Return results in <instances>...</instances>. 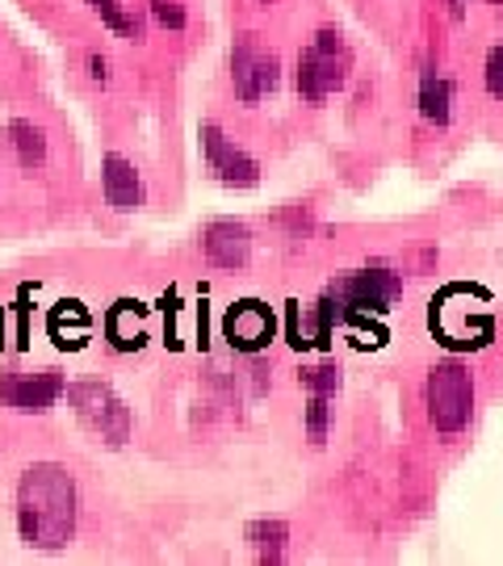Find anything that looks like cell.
<instances>
[{
	"label": "cell",
	"mask_w": 503,
	"mask_h": 566,
	"mask_svg": "<svg viewBox=\"0 0 503 566\" xmlns=\"http://www.w3.org/2000/svg\"><path fill=\"white\" fill-rule=\"evenodd\" d=\"M332 294L340 298L344 315H369V311L383 315V311L399 303L402 277L390 273V269H361V273H348Z\"/></svg>",
	"instance_id": "cell-7"
},
{
	"label": "cell",
	"mask_w": 503,
	"mask_h": 566,
	"mask_svg": "<svg viewBox=\"0 0 503 566\" xmlns=\"http://www.w3.org/2000/svg\"><path fill=\"white\" fill-rule=\"evenodd\" d=\"M486 93L503 102V46H491V55H486Z\"/></svg>",
	"instance_id": "cell-19"
},
{
	"label": "cell",
	"mask_w": 503,
	"mask_h": 566,
	"mask_svg": "<svg viewBox=\"0 0 503 566\" xmlns=\"http://www.w3.org/2000/svg\"><path fill=\"white\" fill-rule=\"evenodd\" d=\"M63 395H67V403L76 411V420H81L93 437H101L105 446H126V441H130L135 416H130V407L122 403V395L114 386L76 382V386H67Z\"/></svg>",
	"instance_id": "cell-3"
},
{
	"label": "cell",
	"mask_w": 503,
	"mask_h": 566,
	"mask_svg": "<svg viewBox=\"0 0 503 566\" xmlns=\"http://www.w3.org/2000/svg\"><path fill=\"white\" fill-rule=\"evenodd\" d=\"M201 252L214 269H243L252 256V231L235 219H214L201 231Z\"/></svg>",
	"instance_id": "cell-9"
},
{
	"label": "cell",
	"mask_w": 503,
	"mask_h": 566,
	"mask_svg": "<svg viewBox=\"0 0 503 566\" xmlns=\"http://www.w3.org/2000/svg\"><path fill=\"white\" fill-rule=\"evenodd\" d=\"M495 4H503V0H495Z\"/></svg>",
	"instance_id": "cell-22"
},
{
	"label": "cell",
	"mask_w": 503,
	"mask_h": 566,
	"mask_svg": "<svg viewBox=\"0 0 503 566\" xmlns=\"http://www.w3.org/2000/svg\"><path fill=\"white\" fill-rule=\"evenodd\" d=\"M348 76V51L336 30H319V39L298 55V93L306 102H327Z\"/></svg>",
	"instance_id": "cell-4"
},
{
	"label": "cell",
	"mask_w": 503,
	"mask_h": 566,
	"mask_svg": "<svg viewBox=\"0 0 503 566\" xmlns=\"http://www.w3.org/2000/svg\"><path fill=\"white\" fill-rule=\"evenodd\" d=\"M420 114L437 126L449 122V81H441L437 72H428L420 84Z\"/></svg>",
	"instance_id": "cell-14"
},
{
	"label": "cell",
	"mask_w": 503,
	"mask_h": 566,
	"mask_svg": "<svg viewBox=\"0 0 503 566\" xmlns=\"http://www.w3.org/2000/svg\"><path fill=\"white\" fill-rule=\"evenodd\" d=\"M93 9L101 13V21L109 25V30H118L122 39H143V21L122 4V0H93Z\"/></svg>",
	"instance_id": "cell-15"
},
{
	"label": "cell",
	"mask_w": 503,
	"mask_h": 566,
	"mask_svg": "<svg viewBox=\"0 0 503 566\" xmlns=\"http://www.w3.org/2000/svg\"><path fill=\"white\" fill-rule=\"evenodd\" d=\"M248 546L256 549L261 563H282L290 546V525L285 521H252L248 525Z\"/></svg>",
	"instance_id": "cell-12"
},
{
	"label": "cell",
	"mask_w": 503,
	"mask_h": 566,
	"mask_svg": "<svg viewBox=\"0 0 503 566\" xmlns=\"http://www.w3.org/2000/svg\"><path fill=\"white\" fill-rule=\"evenodd\" d=\"M9 143H13V151H18V160L25 168H39L46 160V135H42V126H34V122L25 118L13 122L9 126Z\"/></svg>",
	"instance_id": "cell-13"
},
{
	"label": "cell",
	"mask_w": 503,
	"mask_h": 566,
	"mask_svg": "<svg viewBox=\"0 0 503 566\" xmlns=\"http://www.w3.org/2000/svg\"><path fill=\"white\" fill-rule=\"evenodd\" d=\"M201 156H206V168L231 189L261 185V164L252 160L235 139H227V130L214 122H201Z\"/></svg>",
	"instance_id": "cell-6"
},
{
	"label": "cell",
	"mask_w": 503,
	"mask_h": 566,
	"mask_svg": "<svg viewBox=\"0 0 503 566\" xmlns=\"http://www.w3.org/2000/svg\"><path fill=\"white\" fill-rule=\"evenodd\" d=\"M277 72H282L277 55L264 51L252 34H243V39L235 42V51H231V84H235V97H240L243 105H256L264 93H273L277 81H282Z\"/></svg>",
	"instance_id": "cell-5"
},
{
	"label": "cell",
	"mask_w": 503,
	"mask_h": 566,
	"mask_svg": "<svg viewBox=\"0 0 503 566\" xmlns=\"http://www.w3.org/2000/svg\"><path fill=\"white\" fill-rule=\"evenodd\" d=\"M227 340L240 353H261L264 344L273 340V315L261 303H235L227 311Z\"/></svg>",
	"instance_id": "cell-10"
},
{
	"label": "cell",
	"mask_w": 503,
	"mask_h": 566,
	"mask_svg": "<svg viewBox=\"0 0 503 566\" xmlns=\"http://www.w3.org/2000/svg\"><path fill=\"white\" fill-rule=\"evenodd\" d=\"M264 4H269V0H264Z\"/></svg>",
	"instance_id": "cell-23"
},
{
	"label": "cell",
	"mask_w": 503,
	"mask_h": 566,
	"mask_svg": "<svg viewBox=\"0 0 503 566\" xmlns=\"http://www.w3.org/2000/svg\"><path fill=\"white\" fill-rule=\"evenodd\" d=\"M428 420L437 432H462L474 416V378L462 361H437L423 382Z\"/></svg>",
	"instance_id": "cell-2"
},
{
	"label": "cell",
	"mask_w": 503,
	"mask_h": 566,
	"mask_svg": "<svg viewBox=\"0 0 503 566\" xmlns=\"http://www.w3.org/2000/svg\"><path fill=\"white\" fill-rule=\"evenodd\" d=\"M151 9H156V21H160V25H168V30H185L181 0H151Z\"/></svg>",
	"instance_id": "cell-20"
},
{
	"label": "cell",
	"mask_w": 503,
	"mask_h": 566,
	"mask_svg": "<svg viewBox=\"0 0 503 566\" xmlns=\"http://www.w3.org/2000/svg\"><path fill=\"white\" fill-rule=\"evenodd\" d=\"M101 185H105V202L114 206V210H139L143 206V181L139 172H135V164L118 156V151H109L105 160H101Z\"/></svg>",
	"instance_id": "cell-11"
},
{
	"label": "cell",
	"mask_w": 503,
	"mask_h": 566,
	"mask_svg": "<svg viewBox=\"0 0 503 566\" xmlns=\"http://www.w3.org/2000/svg\"><path fill=\"white\" fill-rule=\"evenodd\" d=\"M88 76H93V81H109V63L101 60V55H93V60H88Z\"/></svg>",
	"instance_id": "cell-21"
},
{
	"label": "cell",
	"mask_w": 503,
	"mask_h": 566,
	"mask_svg": "<svg viewBox=\"0 0 503 566\" xmlns=\"http://www.w3.org/2000/svg\"><path fill=\"white\" fill-rule=\"evenodd\" d=\"M130 311H135L130 303H118L114 311H109V319H105V332H109L114 348H139L143 344L139 319H135V324H126V319H130Z\"/></svg>",
	"instance_id": "cell-16"
},
{
	"label": "cell",
	"mask_w": 503,
	"mask_h": 566,
	"mask_svg": "<svg viewBox=\"0 0 503 566\" xmlns=\"http://www.w3.org/2000/svg\"><path fill=\"white\" fill-rule=\"evenodd\" d=\"M327 424H332L327 395H311V403H306V437H311V446H323V441H327Z\"/></svg>",
	"instance_id": "cell-18"
},
{
	"label": "cell",
	"mask_w": 503,
	"mask_h": 566,
	"mask_svg": "<svg viewBox=\"0 0 503 566\" xmlns=\"http://www.w3.org/2000/svg\"><path fill=\"white\" fill-rule=\"evenodd\" d=\"M76 479L60 462H34L18 483V528L25 546L63 549L76 533Z\"/></svg>",
	"instance_id": "cell-1"
},
{
	"label": "cell",
	"mask_w": 503,
	"mask_h": 566,
	"mask_svg": "<svg viewBox=\"0 0 503 566\" xmlns=\"http://www.w3.org/2000/svg\"><path fill=\"white\" fill-rule=\"evenodd\" d=\"M298 382L311 390V395H336L340 390V365L336 361H315V365H302L298 369Z\"/></svg>",
	"instance_id": "cell-17"
},
{
	"label": "cell",
	"mask_w": 503,
	"mask_h": 566,
	"mask_svg": "<svg viewBox=\"0 0 503 566\" xmlns=\"http://www.w3.org/2000/svg\"><path fill=\"white\" fill-rule=\"evenodd\" d=\"M67 382L60 369H39V374H4L0 378V399L13 411H46L60 399Z\"/></svg>",
	"instance_id": "cell-8"
}]
</instances>
